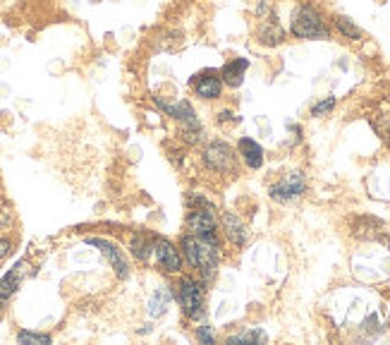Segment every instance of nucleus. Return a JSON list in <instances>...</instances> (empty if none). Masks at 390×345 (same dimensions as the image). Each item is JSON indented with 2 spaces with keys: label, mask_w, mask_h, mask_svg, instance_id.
Wrapping results in <instances>:
<instances>
[{
  "label": "nucleus",
  "mask_w": 390,
  "mask_h": 345,
  "mask_svg": "<svg viewBox=\"0 0 390 345\" xmlns=\"http://www.w3.org/2000/svg\"><path fill=\"white\" fill-rule=\"evenodd\" d=\"M180 247L185 252V259L189 266H194L199 273L204 276V280H211L218 271V262H220V252L216 242H209L204 237H197L192 233H185L180 237Z\"/></svg>",
  "instance_id": "f257e3e1"
},
{
  "label": "nucleus",
  "mask_w": 390,
  "mask_h": 345,
  "mask_svg": "<svg viewBox=\"0 0 390 345\" xmlns=\"http://www.w3.org/2000/svg\"><path fill=\"white\" fill-rule=\"evenodd\" d=\"M290 34L295 39H304V41H326L330 39V26L326 24L323 15L318 13L314 5H297L292 10V17H290Z\"/></svg>",
  "instance_id": "f03ea898"
},
{
  "label": "nucleus",
  "mask_w": 390,
  "mask_h": 345,
  "mask_svg": "<svg viewBox=\"0 0 390 345\" xmlns=\"http://www.w3.org/2000/svg\"><path fill=\"white\" fill-rule=\"evenodd\" d=\"M177 300L182 305V314L187 319H202L204 316V300H206V285L202 280L192 276H182L177 283Z\"/></svg>",
  "instance_id": "7ed1b4c3"
},
{
  "label": "nucleus",
  "mask_w": 390,
  "mask_h": 345,
  "mask_svg": "<svg viewBox=\"0 0 390 345\" xmlns=\"http://www.w3.org/2000/svg\"><path fill=\"white\" fill-rule=\"evenodd\" d=\"M216 209H192L187 216V228L192 235L197 237H204V240L209 242H216V245H220L218 240V225H216V216H213Z\"/></svg>",
  "instance_id": "20e7f679"
},
{
  "label": "nucleus",
  "mask_w": 390,
  "mask_h": 345,
  "mask_svg": "<svg viewBox=\"0 0 390 345\" xmlns=\"http://www.w3.org/2000/svg\"><path fill=\"white\" fill-rule=\"evenodd\" d=\"M204 163L206 168L216 170V172H227L235 166V154H232L230 144L227 142H211L209 147L204 149Z\"/></svg>",
  "instance_id": "39448f33"
},
{
  "label": "nucleus",
  "mask_w": 390,
  "mask_h": 345,
  "mask_svg": "<svg viewBox=\"0 0 390 345\" xmlns=\"http://www.w3.org/2000/svg\"><path fill=\"white\" fill-rule=\"evenodd\" d=\"M307 190V177L302 170H292L288 177H283L280 182H275L270 187V197L275 202H290V199L302 197V192Z\"/></svg>",
  "instance_id": "423d86ee"
},
{
  "label": "nucleus",
  "mask_w": 390,
  "mask_h": 345,
  "mask_svg": "<svg viewBox=\"0 0 390 345\" xmlns=\"http://www.w3.org/2000/svg\"><path fill=\"white\" fill-rule=\"evenodd\" d=\"M86 245L91 247H99L103 252V257H108V262H111V266L115 268V276L124 280L129 276V266H127V259H124L122 250H117L115 242L111 240H103V237H86Z\"/></svg>",
  "instance_id": "0eeeda50"
},
{
  "label": "nucleus",
  "mask_w": 390,
  "mask_h": 345,
  "mask_svg": "<svg viewBox=\"0 0 390 345\" xmlns=\"http://www.w3.org/2000/svg\"><path fill=\"white\" fill-rule=\"evenodd\" d=\"M192 89L194 94L199 96V99L204 101H216L223 96V79L218 77V72L216 70H206V72L197 74V77L192 79Z\"/></svg>",
  "instance_id": "6e6552de"
},
{
  "label": "nucleus",
  "mask_w": 390,
  "mask_h": 345,
  "mask_svg": "<svg viewBox=\"0 0 390 345\" xmlns=\"http://www.w3.org/2000/svg\"><path fill=\"white\" fill-rule=\"evenodd\" d=\"M154 257H156V262H159V266L163 268V271H168V273H180L182 271V257L170 240L159 237V240L154 242Z\"/></svg>",
  "instance_id": "1a4fd4ad"
},
{
  "label": "nucleus",
  "mask_w": 390,
  "mask_h": 345,
  "mask_svg": "<svg viewBox=\"0 0 390 345\" xmlns=\"http://www.w3.org/2000/svg\"><path fill=\"white\" fill-rule=\"evenodd\" d=\"M154 104L161 108V111L165 113V115L175 118V120L185 122V127H192V125H199L197 120V113H194V108L189 101H175V104H168V101H163L161 96H154Z\"/></svg>",
  "instance_id": "9d476101"
},
{
  "label": "nucleus",
  "mask_w": 390,
  "mask_h": 345,
  "mask_svg": "<svg viewBox=\"0 0 390 345\" xmlns=\"http://www.w3.org/2000/svg\"><path fill=\"white\" fill-rule=\"evenodd\" d=\"M257 39H259V43H263V46H268V48H275L285 41V29H283V24L275 19V15H268L266 19H261V26H259V31H257Z\"/></svg>",
  "instance_id": "9b49d317"
},
{
  "label": "nucleus",
  "mask_w": 390,
  "mask_h": 345,
  "mask_svg": "<svg viewBox=\"0 0 390 345\" xmlns=\"http://www.w3.org/2000/svg\"><path fill=\"white\" fill-rule=\"evenodd\" d=\"M249 70V61L247 58H235V61L225 63L223 70H220V79H223L225 86H230V89H237V86H242L245 82V72Z\"/></svg>",
  "instance_id": "f8f14e48"
},
{
  "label": "nucleus",
  "mask_w": 390,
  "mask_h": 345,
  "mask_svg": "<svg viewBox=\"0 0 390 345\" xmlns=\"http://www.w3.org/2000/svg\"><path fill=\"white\" fill-rule=\"evenodd\" d=\"M223 228H225V235L227 240L232 242L235 247H245L247 240H249V233H247V225L242 223L240 218H237L235 214H223Z\"/></svg>",
  "instance_id": "ddd939ff"
},
{
  "label": "nucleus",
  "mask_w": 390,
  "mask_h": 345,
  "mask_svg": "<svg viewBox=\"0 0 390 345\" xmlns=\"http://www.w3.org/2000/svg\"><path fill=\"white\" fill-rule=\"evenodd\" d=\"M237 149H240V154H242V161H245L252 170H259L263 166V149H261V144H257L254 139L242 137Z\"/></svg>",
  "instance_id": "4468645a"
},
{
  "label": "nucleus",
  "mask_w": 390,
  "mask_h": 345,
  "mask_svg": "<svg viewBox=\"0 0 390 345\" xmlns=\"http://www.w3.org/2000/svg\"><path fill=\"white\" fill-rule=\"evenodd\" d=\"M129 252L137 262H149L151 255H154V242L149 240L144 233H137L129 240Z\"/></svg>",
  "instance_id": "2eb2a0df"
},
{
  "label": "nucleus",
  "mask_w": 390,
  "mask_h": 345,
  "mask_svg": "<svg viewBox=\"0 0 390 345\" xmlns=\"http://www.w3.org/2000/svg\"><path fill=\"white\" fill-rule=\"evenodd\" d=\"M172 298V293L168 288H159L154 293V298L149 300V314L151 316H161V314H165V310H168V302H170Z\"/></svg>",
  "instance_id": "dca6fc26"
},
{
  "label": "nucleus",
  "mask_w": 390,
  "mask_h": 345,
  "mask_svg": "<svg viewBox=\"0 0 390 345\" xmlns=\"http://www.w3.org/2000/svg\"><path fill=\"white\" fill-rule=\"evenodd\" d=\"M335 29H338L340 34L350 41H359L361 36H364V31H361L350 17H345V15H338V17H335Z\"/></svg>",
  "instance_id": "f3484780"
},
{
  "label": "nucleus",
  "mask_w": 390,
  "mask_h": 345,
  "mask_svg": "<svg viewBox=\"0 0 390 345\" xmlns=\"http://www.w3.org/2000/svg\"><path fill=\"white\" fill-rule=\"evenodd\" d=\"M22 266H24V262H19L17 266H15L13 271L8 273V276L0 280V295H3V298H10V295H13L15 290L19 288V268Z\"/></svg>",
  "instance_id": "a211bd4d"
},
{
  "label": "nucleus",
  "mask_w": 390,
  "mask_h": 345,
  "mask_svg": "<svg viewBox=\"0 0 390 345\" xmlns=\"http://www.w3.org/2000/svg\"><path fill=\"white\" fill-rule=\"evenodd\" d=\"M53 338L48 333H31V331H19L17 343L22 345H51Z\"/></svg>",
  "instance_id": "6ab92c4d"
},
{
  "label": "nucleus",
  "mask_w": 390,
  "mask_h": 345,
  "mask_svg": "<svg viewBox=\"0 0 390 345\" xmlns=\"http://www.w3.org/2000/svg\"><path fill=\"white\" fill-rule=\"evenodd\" d=\"M268 336L263 331H247V333H240V336H230L227 338V343H266Z\"/></svg>",
  "instance_id": "aec40b11"
},
{
  "label": "nucleus",
  "mask_w": 390,
  "mask_h": 345,
  "mask_svg": "<svg viewBox=\"0 0 390 345\" xmlns=\"http://www.w3.org/2000/svg\"><path fill=\"white\" fill-rule=\"evenodd\" d=\"M335 108V96H326L323 101H318V104H314L311 108V115L314 118H321V115H326V113H330Z\"/></svg>",
  "instance_id": "412c9836"
},
{
  "label": "nucleus",
  "mask_w": 390,
  "mask_h": 345,
  "mask_svg": "<svg viewBox=\"0 0 390 345\" xmlns=\"http://www.w3.org/2000/svg\"><path fill=\"white\" fill-rule=\"evenodd\" d=\"M197 341L199 343H206V345H211V343L216 341V336H213V331H211L209 323H202V326H197Z\"/></svg>",
  "instance_id": "4be33fe9"
},
{
  "label": "nucleus",
  "mask_w": 390,
  "mask_h": 345,
  "mask_svg": "<svg viewBox=\"0 0 390 345\" xmlns=\"http://www.w3.org/2000/svg\"><path fill=\"white\" fill-rule=\"evenodd\" d=\"M189 207H194V209H213V204L206 202V197H199V194H189Z\"/></svg>",
  "instance_id": "5701e85b"
},
{
  "label": "nucleus",
  "mask_w": 390,
  "mask_h": 345,
  "mask_svg": "<svg viewBox=\"0 0 390 345\" xmlns=\"http://www.w3.org/2000/svg\"><path fill=\"white\" fill-rule=\"evenodd\" d=\"M257 15L261 19H266L268 15H273V13H270V0H261V3L257 5Z\"/></svg>",
  "instance_id": "b1692460"
},
{
  "label": "nucleus",
  "mask_w": 390,
  "mask_h": 345,
  "mask_svg": "<svg viewBox=\"0 0 390 345\" xmlns=\"http://www.w3.org/2000/svg\"><path fill=\"white\" fill-rule=\"evenodd\" d=\"M10 252H13V242H10L8 237H0V262H3Z\"/></svg>",
  "instance_id": "393cba45"
},
{
  "label": "nucleus",
  "mask_w": 390,
  "mask_h": 345,
  "mask_svg": "<svg viewBox=\"0 0 390 345\" xmlns=\"http://www.w3.org/2000/svg\"><path fill=\"white\" fill-rule=\"evenodd\" d=\"M225 120H237L235 113H232V111H220L218 113V122H225Z\"/></svg>",
  "instance_id": "a878e982"
},
{
  "label": "nucleus",
  "mask_w": 390,
  "mask_h": 345,
  "mask_svg": "<svg viewBox=\"0 0 390 345\" xmlns=\"http://www.w3.org/2000/svg\"><path fill=\"white\" fill-rule=\"evenodd\" d=\"M5 302H8V298H3V295H0V310L5 307Z\"/></svg>",
  "instance_id": "bb28decb"
},
{
  "label": "nucleus",
  "mask_w": 390,
  "mask_h": 345,
  "mask_svg": "<svg viewBox=\"0 0 390 345\" xmlns=\"http://www.w3.org/2000/svg\"><path fill=\"white\" fill-rule=\"evenodd\" d=\"M388 250H390V240H388Z\"/></svg>",
  "instance_id": "cd10ccee"
}]
</instances>
